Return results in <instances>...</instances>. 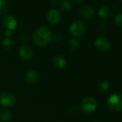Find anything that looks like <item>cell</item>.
Returning <instances> with one entry per match:
<instances>
[{
  "mask_svg": "<svg viewBox=\"0 0 122 122\" xmlns=\"http://www.w3.org/2000/svg\"><path fill=\"white\" fill-rule=\"evenodd\" d=\"M33 43L39 47L49 44L52 40V34L50 28L45 26L37 27L32 35Z\"/></svg>",
  "mask_w": 122,
  "mask_h": 122,
  "instance_id": "1",
  "label": "cell"
},
{
  "mask_svg": "<svg viewBox=\"0 0 122 122\" xmlns=\"http://www.w3.org/2000/svg\"><path fill=\"white\" fill-rule=\"evenodd\" d=\"M108 107L115 111L122 110V94L116 93L108 96L106 101Z\"/></svg>",
  "mask_w": 122,
  "mask_h": 122,
  "instance_id": "2",
  "label": "cell"
},
{
  "mask_svg": "<svg viewBox=\"0 0 122 122\" xmlns=\"http://www.w3.org/2000/svg\"><path fill=\"white\" fill-rule=\"evenodd\" d=\"M97 108V101L93 96H87L81 101V109L86 113H91L96 111Z\"/></svg>",
  "mask_w": 122,
  "mask_h": 122,
  "instance_id": "3",
  "label": "cell"
},
{
  "mask_svg": "<svg viewBox=\"0 0 122 122\" xmlns=\"http://www.w3.org/2000/svg\"><path fill=\"white\" fill-rule=\"evenodd\" d=\"M69 30L71 34L75 38L84 35V33L86 32V25L81 20H76L71 24L69 27Z\"/></svg>",
  "mask_w": 122,
  "mask_h": 122,
  "instance_id": "4",
  "label": "cell"
},
{
  "mask_svg": "<svg viewBox=\"0 0 122 122\" xmlns=\"http://www.w3.org/2000/svg\"><path fill=\"white\" fill-rule=\"evenodd\" d=\"M94 46L100 52H106L111 47V43L108 39L104 37H98L94 41Z\"/></svg>",
  "mask_w": 122,
  "mask_h": 122,
  "instance_id": "5",
  "label": "cell"
},
{
  "mask_svg": "<svg viewBox=\"0 0 122 122\" xmlns=\"http://www.w3.org/2000/svg\"><path fill=\"white\" fill-rule=\"evenodd\" d=\"M16 98L15 96L9 91H5L0 94V104L4 107L10 108L15 106Z\"/></svg>",
  "mask_w": 122,
  "mask_h": 122,
  "instance_id": "6",
  "label": "cell"
},
{
  "mask_svg": "<svg viewBox=\"0 0 122 122\" xmlns=\"http://www.w3.org/2000/svg\"><path fill=\"white\" fill-rule=\"evenodd\" d=\"M2 25L3 27L7 30H14L17 27L18 22L15 17L10 15H4L2 19Z\"/></svg>",
  "mask_w": 122,
  "mask_h": 122,
  "instance_id": "7",
  "label": "cell"
},
{
  "mask_svg": "<svg viewBox=\"0 0 122 122\" xmlns=\"http://www.w3.org/2000/svg\"><path fill=\"white\" fill-rule=\"evenodd\" d=\"M47 21L51 25H57L61 20V15L58 10L55 9L50 10L46 15Z\"/></svg>",
  "mask_w": 122,
  "mask_h": 122,
  "instance_id": "8",
  "label": "cell"
},
{
  "mask_svg": "<svg viewBox=\"0 0 122 122\" xmlns=\"http://www.w3.org/2000/svg\"><path fill=\"white\" fill-rule=\"evenodd\" d=\"M19 55L20 57L25 61L30 60L33 57V51L32 50L26 45H23L19 49Z\"/></svg>",
  "mask_w": 122,
  "mask_h": 122,
  "instance_id": "9",
  "label": "cell"
},
{
  "mask_svg": "<svg viewBox=\"0 0 122 122\" xmlns=\"http://www.w3.org/2000/svg\"><path fill=\"white\" fill-rule=\"evenodd\" d=\"M52 65L57 69H63L67 66L66 58L61 55H56L52 59Z\"/></svg>",
  "mask_w": 122,
  "mask_h": 122,
  "instance_id": "10",
  "label": "cell"
},
{
  "mask_svg": "<svg viewBox=\"0 0 122 122\" xmlns=\"http://www.w3.org/2000/svg\"><path fill=\"white\" fill-rule=\"evenodd\" d=\"M40 79V76L35 71H29L25 75V81L29 84H35Z\"/></svg>",
  "mask_w": 122,
  "mask_h": 122,
  "instance_id": "11",
  "label": "cell"
},
{
  "mask_svg": "<svg viewBox=\"0 0 122 122\" xmlns=\"http://www.w3.org/2000/svg\"><path fill=\"white\" fill-rule=\"evenodd\" d=\"M94 9L90 5H85L80 10V15L84 18H91L94 15Z\"/></svg>",
  "mask_w": 122,
  "mask_h": 122,
  "instance_id": "12",
  "label": "cell"
},
{
  "mask_svg": "<svg viewBox=\"0 0 122 122\" xmlns=\"http://www.w3.org/2000/svg\"><path fill=\"white\" fill-rule=\"evenodd\" d=\"M98 15L99 17L103 20H108L112 16V11L109 7H103L98 10Z\"/></svg>",
  "mask_w": 122,
  "mask_h": 122,
  "instance_id": "13",
  "label": "cell"
},
{
  "mask_svg": "<svg viewBox=\"0 0 122 122\" xmlns=\"http://www.w3.org/2000/svg\"><path fill=\"white\" fill-rule=\"evenodd\" d=\"M11 118H12V113L10 111L7 109L0 110V121L6 122L10 120Z\"/></svg>",
  "mask_w": 122,
  "mask_h": 122,
  "instance_id": "14",
  "label": "cell"
},
{
  "mask_svg": "<svg viewBox=\"0 0 122 122\" xmlns=\"http://www.w3.org/2000/svg\"><path fill=\"white\" fill-rule=\"evenodd\" d=\"M98 88L101 92L105 93L108 91V90L110 88V85L107 81L102 80V81H100L98 83Z\"/></svg>",
  "mask_w": 122,
  "mask_h": 122,
  "instance_id": "15",
  "label": "cell"
},
{
  "mask_svg": "<svg viewBox=\"0 0 122 122\" xmlns=\"http://www.w3.org/2000/svg\"><path fill=\"white\" fill-rule=\"evenodd\" d=\"M2 45L3 47L6 50H11L14 47V42L11 38L5 37L2 41Z\"/></svg>",
  "mask_w": 122,
  "mask_h": 122,
  "instance_id": "16",
  "label": "cell"
},
{
  "mask_svg": "<svg viewBox=\"0 0 122 122\" xmlns=\"http://www.w3.org/2000/svg\"><path fill=\"white\" fill-rule=\"evenodd\" d=\"M60 7L63 11L67 12H69L72 11V10H73L72 4L69 1H67V0L62 2V3L60 5Z\"/></svg>",
  "mask_w": 122,
  "mask_h": 122,
  "instance_id": "17",
  "label": "cell"
},
{
  "mask_svg": "<svg viewBox=\"0 0 122 122\" xmlns=\"http://www.w3.org/2000/svg\"><path fill=\"white\" fill-rule=\"evenodd\" d=\"M8 11V5L5 0H0V15H5Z\"/></svg>",
  "mask_w": 122,
  "mask_h": 122,
  "instance_id": "18",
  "label": "cell"
},
{
  "mask_svg": "<svg viewBox=\"0 0 122 122\" xmlns=\"http://www.w3.org/2000/svg\"><path fill=\"white\" fill-rule=\"evenodd\" d=\"M68 46H69L70 49H71L73 50H77L80 47V43H79L78 40L76 38L73 37V38H71L69 40Z\"/></svg>",
  "mask_w": 122,
  "mask_h": 122,
  "instance_id": "19",
  "label": "cell"
},
{
  "mask_svg": "<svg viewBox=\"0 0 122 122\" xmlns=\"http://www.w3.org/2000/svg\"><path fill=\"white\" fill-rule=\"evenodd\" d=\"M114 20H115L116 24L118 27H120L122 28V12L117 14V15L115 16Z\"/></svg>",
  "mask_w": 122,
  "mask_h": 122,
  "instance_id": "20",
  "label": "cell"
},
{
  "mask_svg": "<svg viewBox=\"0 0 122 122\" xmlns=\"http://www.w3.org/2000/svg\"><path fill=\"white\" fill-rule=\"evenodd\" d=\"M52 39L56 42H60L63 40V36L60 33H57V34L52 35Z\"/></svg>",
  "mask_w": 122,
  "mask_h": 122,
  "instance_id": "21",
  "label": "cell"
},
{
  "mask_svg": "<svg viewBox=\"0 0 122 122\" xmlns=\"http://www.w3.org/2000/svg\"><path fill=\"white\" fill-rule=\"evenodd\" d=\"M106 25L104 23H100L98 26V30L99 31H103L106 29Z\"/></svg>",
  "mask_w": 122,
  "mask_h": 122,
  "instance_id": "22",
  "label": "cell"
},
{
  "mask_svg": "<svg viewBox=\"0 0 122 122\" xmlns=\"http://www.w3.org/2000/svg\"><path fill=\"white\" fill-rule=\"evenodd\" d=\"M5 37H7V38H10L11 37H12V31H11V30H5Z\"/></svg>",
  "mask_w": 122,
  "mask_h": 122,
  "instance_id": "23",
  "label": "cell"
},
{
  "mask_svg": "<svg viewBox=\"0 0 122 122\" xmlns=\"http://www.w3.org/2000/svg\"><path fill=\"white\" fill-rule=\"evenodd\" d=\"M76 1L78 2H81L83 1V0H76Z\"/></svg>",
  "mask_w": 122,
  "mask_h": 122,
  "instance_id": "24",
  "label": "cell"
},
{
  "mask_svg": "<svg viewBox=\"0 0 122 122\" xmlns=\"http://www.w3.org/2000/svg\"><path fill=\"white\" fill-rule=\"evenodd\" d=\"M96 122H98V121H96Z\"/></svg>",
  "mask_w": 122,
  "mask_h": 122,
  "instance_id": "25",
  "label": "cell"
},
{
  "mask_svg": "<svg viewBox=\"0 0 122 122\" xmlns=\"http://www.w3.org/2000/svg\"><path fill=\"white\" fill-rule=\"evenodd\" d=\"M120 1H122V0H120Z\"/></svg>",
  "mask_w": 122,
  "mask_h": 122,
  "instance_id": "26",
  "label": "cell"
}]
</instances>
